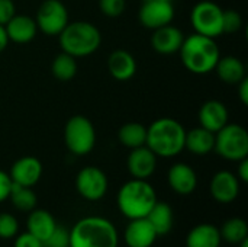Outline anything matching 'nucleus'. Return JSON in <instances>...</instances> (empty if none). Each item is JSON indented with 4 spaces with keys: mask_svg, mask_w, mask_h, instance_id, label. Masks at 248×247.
Wrapping results in <instances>:
<instances>
[{
    "mask_svg": "<svg viewBox=\"0 0 248 247\" xmlns=\"http://www.w3.org/2000/svg\"><path fill=\"white\" fill-rule=\"evenodd\" d=\"M199 122L201 127L218 132L222 127L228 124V109L219 100H208L199 109Z\"/></svg>",
    "mask_w": 248,
    "mask_h": 247,
    "instance_id": "a211bd4d",
    "label": "nucleus"
},
{
    "mask_svg": "<svg viewBox=\"0 0 248 247\" xmlns=\"http://www.w3.org/2000/svg\"><path fill=\"white\" fill-rule=\"evenodd\" d=\"M58 36L62 51L74 58L93 54L102 42L100 31L93 23L84 20L68 22Z\"/></svg>",
    "mask_w": 248,
    "mask_h": 247,
    "instance_id": "39448f33",
    "label": "nucleus"
},
{
    "mask_svg": "<svg viewBox=\"0 0 248 247\" xmlns=\"http://www.w3.org/2000/svg\"><path fill=\"white\" fill-rule=\"evenodd\" d=\"M221 239L230 245H238L248 237V226L243 218H231L219 230Z\"/></svg>",
    "mask_w": 248,
    "mask_h": 247,
    "instance_id": "bb28decb",
    "label": "nucleus"
},
{
    "mask_svg": "<svg viewBox=\"0 0 248 247\" xmlns=\"http://www.w3.org/2000/svg\"><path fill=\"white\" fill-rule=\"evenodd\" d=\"M78 194L87 201H99L106 195L108 178L103 170L94 166L83 167L76 179Z\"/></svg>",
    "mask_w": 248,
    "mask_h": 247,
    "instance_id": "9d476101",
    "label": "nucleus"
},
{
    "mask_svg": "<svg viewBox=\"0 0 248 247\" xmlns=\"http://www.w3.org/2000/svg\"><path fill=\"white\" fill-rule=\"evenodd\" d=\"M240 87H238V95H240V99L244 105H248V79H243L240 83Z\"/></svg>",
    "mask_w": 248,
    "mask_h": 247,
    "instance_id": "4c0bfd02",
    "label": "nucleus"
},
{
    "mask_svg": "<svg viewBox=\"0 0 248 247\" xmlns=\"http://www.w3.org/2000/svg\"><path fill=\"white\" fill-rule=\"evenodd\" d=\"M241 182L247 183L248 182V160L243 159L240 160V166H238V176H237Z\"/></svg>",
    "mask_w": 248,
    "mask_h": 247,
    "instance_id": "e433bc0d",
    "label": "nucleus"
},
{
    "mask_svg": "<svg viewBox=\"0 0 248 247\" xmlns=\"http://www.w3.org/2000/svg\"><path fill=\"white\" fill-rule=\"evenodd\" d=\"M128 247H151L157 239V233L147 218L131 220L124 234Z\"/></svg>",
    "mask_w": 248,
    "mask_h": 247,
    "instance_id": "2eb2a0df",
    "label": "nucleus"
},
{
    "mask_svg": "<svg viewBox=\"0 0 248 247\" xmlns=\"http://www.w3.org/2000/svg\"><path fill=\"white\" fill-rule=\"evenodd\" d=\"M116 202L128 220L145 218L157 202V194L147 181L132 179L119 189Z\"/></svg>",
    "mask_w": 248,
    "mask_h": 247,
    "instance_id": "20e7f679",
    "label": "nucleus"
},
{
    "mask_svg": "<svg viewBox=\"0 0 248 247\" xmlns=\"http://www.w3.org/2000/svg\"><path fill=\"white\" fill-rule=\"evenodd\" d=\"M9 44V38H7V33H6V29L3 25H0V52L4 51V48L7 47Z\"/></svg>",
    "mask_w": 248,
    "mask_h": 247,
    "instance_id": "58836bf2",
    "label": "nucleus"
},
{
    "mask_svg": "<svg viewBox=\"0 0 248 247\" xmlns=\"http://www.w3.org/2000/svg\"><path fill=\"white\" fill-rule=\"evenodd\" d=\"M99 6L105 16L118 17L125 10V0H99Z\"/></svg>",
    "mask_w": 248,
    "mask_h": 247,
    "instance_id": "473e14b6",
    "label": "nucleus"
},
{
    "mask_svg": "<svg viewBox=\"0 0 248 247\" xmlns=\"http://www.w3.org/2000/svg\"><path fill=\"white\" fill-rule=\"evenodd\" d=\"M44 247H70V231H67L62 227H58L54 230V233L42 243Z\"/></svg>",
    "mask_w": 248,
    "mask_h": 247,
    "instance_id": "2f4dec72",
    "label": "nucleus"
},
{
    "mask_svg": "<svg viewBox=\"0 0 248 247\" xmlns=\"http://www.w3.org/2000/svg\"><path fill=\"white\" fill-rule=\"evenodd\" d=\"M51 70H52V74L61 80V82H67V80H71L76 73H77V63H76V58L67 52H61L58 54L54 61H52V66H51Z\"/></svg>",
    "mask_w": 248,
    "mask_h": 247,
    "instance_id": "c85d7f7f",
    "label": "nucleus"
},
{
    "mask_svg": "<svg viewBox=\"0 0 248 247\" xmlns=\"http://www.w3.org/2000/svg\"><path fill=\"white\" fill-rule=\"evenodd\" d=\"M12 179L9 176V173L0 170V202L9 199V194L12 189Z\"/></svg>",
    "mask_w": 248,
    "mask_h": 247,
    "instance_id": "c9c22d12",
    "label": "nucleus"
},
{
    "mask_svg": "<svg viewBox=\"0 0 248 247\" xmlns=\"http://www.w3.org/2000/svg\"><path fill=\"white\" fill-rule=\"evenodd\" d=\"M128 172L132 175L134 179H144L147 181L157 167V156L147 147L141 146L132 148L126 160Z\"/></svg>",
    "mask_w": 248,
    "mask_h": 247,
    "instance_id": "f8f14e48",
    "label": "nucleus"
},
{
    "mask_svg": "<svg viewBox=\"0 0 248 247\" xmlns=\"http://www.w3.org/2000/svg\"><path fill=\"white\" fill-rule=\"evenodd\" d=\"M9 176L13 183L32 188L39 182L42 176V163L32 156L20 157L13 163Z\"/></svg>",
    "mask_w": 248,
    "mask_h": 247,
    "instance_id": "ddd939ff",
    "label": "nucleus"
},
{
    "mask_svg": "<svg viewBox=\"0 0 248 247\" xmlns=\"http://www.w3.org/2000/svg\"><path fill=\"white\" fill-rule=\"evenodd\" d=\"M145 218L150 221V224L155 230L157 236H164V234L170 233V230L173 227V210L166 202L157 201Z\"/></svg>",
    "mask_w": 248,
    "mask_h": 247,
    "instance_id": "393cba45",
    "label": "nucleus"
},
{
    "mask_svg": "<svg viewBox=\"0 0 248 247\" xmlns=\"http://www.w3.org/2000/svg\"><path fill=\"white\" fill-rule=\"evenodd\" d=\"M116 227L103 217H86L70 231V247H118Z\"/></svg>",
    "mask_w": 248,
    "mask_h": 247,
    "instance_id": "7ed1b4c3",
    "label": "nucleus"
},
{
    "mask_svg": "<svg viewBox=\"0 0 248 247\" xmlns=\"http://www.w3.org/2000/svg\"><path fill=\"white\" fill-rule=\"evenodd\" d=\"M215 147V134L203 127H198L186 132L185 148L196 156L209 154Z\"/></svg>",
    "mask_w": 248,
    "mask_h": 247,
    "instance_id": "412c9836",
    "label": "nucleus"
},
{
    "mask_svg": "<svg viewBox=\"0 0 248 247\" xmlns=\"http://www.w3.org/2000/svg\"><path fill=\"white\" fill-rule=\"evenodd\" d=\"M108 68L113 79L125 82L134 77L137 73V61L131 52L125 49H116L108 58Z\"/></svg>",
    "mask_w": 248,
    "mask_h": 247,
    "instance_id": "aec40b11",
    "label": "nucleus"
},
{
    "mask_svg": "<svg viewBox=\"0 0 248 247\" xmlns=\"http://www.w3.org/2000/svg\"><path fill=\"white\" fill-rule=\"evenodd\" d=\"M26 227L31 234H33L36 239H39L44 243L57 229V223L48 211L32 210L31 215L28 217Z\"/></svg>",
    "mask_w": 248,
    "mask_h": 247,
    "instance_id": "4be33fe9",
    "label": "nucleus"
},
{
    "mask_svg": "<svg viewBox=\"0 0 248 247\" xmlns=\"http://www.w3.org/2000/svg\"><path fill=\"white\" fill-rule=\"evenodd\" d=\"M138 17L141 25L150 29H157L171 23L174 7L170 0H144L140 7Z\"/></svg>",
    "mask_w": 248,
    "mask_h": 247,
    "instance_id": "9b49d317",
    "label": "nucleus"
},
{
    "mask_svg": "<svg viewBox=\"0 0 248 247\" xmlns=\"http://www.w3.org/2000/svg\"><path fill=\"white\" fill-rule=\"evenodd\" d=\"M169 185L179 195H190L198 185L195 170L186 163H176L169 170Z\"/></svg>",
    "mask_w": 248,
    "mask_h": 247,
    "instance_id": "f3484780",
    "label": "nucleus"
},
{
    "mask_svg": "<svg viewBox=\"0 0 248 247\" xmlns=\"http://www.w3.org/2000/svg\"><path fill=\"white\" fill-rule=\"evenodd\" d=\"M243 28V17L237 10H224L222 15V29L224 32L232 33V32H238Z\"/></svg>",
    "mask_w": 248,
    "mask_h": 247,
    "instance_id": "7c9ffc66",
    "label": "nucleus"
},
{
    "mask_svg": "<svg viewBox=\"0 0 248 247\" xmlns=\"http://www.w3.org/2000/svg\"><path fill=\"white\" fill-rule=\"evenodd\" d=\"M219 229L212 224H199L186 237V247H219L221 246Z\"/></svg>",
    "mask_w": 248,
    "mask_h": 247,
    "instance_id": "5701e85b",
    "label": "nucleus"
},
{
    "mask_svg": "<svg viewBox=\"0 0 248 247\" xmlns=\"http://www.w3.org/2000/svg\"><path fill=\"white\" fill-rule=\"evenodd\" d=\"M19 230L17 220L7 213L0 214V239H12Z\"/></svg>",
    "mask_w": 248,
    "mask_h": 247,
    "instance_id": "c756f323",
    "label": "nucleus"
},
{
    "mask_svg": "<svg viewBox=\"0 0 248 247\" xmlns=\"http://www.w3.org/2000/svg\"><path fill=\"white\" fill-rule=\"evenodd\" d=\"M238 245H240V247H248V237L247 239H244V240H243L241 243H238Z\"/></svg>",
    "mask_w": 248,
    "mask_h": 247,
    "instance_id": "ea45409f",
    "label": "nucleus"
},
{
    "mask_svg": "<svg viewBox=\"0 0 248 247\" xmlns=\"http://www.w3.org/2000/svg\"><path fill=\"white\" fill-rule=\"evenodd\" d=\"M186 130L173 118H160L147 128L145 146L160 157H174L185 148Z\"/></svg>",
    "mask_w": 248,
    "mask_h": 247,
    "instance_id": "f257e3e1",
    "label": "nucleus"
},
{
    "mask_svg": "<svg viewBox=\"0 0 248 247\" xmlns=\"http://www.w3.org/2000/svg\"><path fill=\"white\" fill-rule=\"evenodd\" d=\"M211 195L221 204H230L237 199L240 194V179L227 170L218 172L211 181Z\"/></svg>",
    "mask_w": 248,
    "mask_h": 247,
    "instance_id": "4468645a",
    "label": "nucleus"
},
{
    "mask_svg": "<svg viewBox=\"0 0 248 247\" xmlns=\"http://www.w3.org/2000/svg\"><path fill=\"white\" fill-rule=\"evenodd\" d=\"M15 247H44L42 242L39 239H36L33 234H31L29 231L20 234L16 237L15 240Z\"/></svg>",
    "mask_w": 248,
    "mask_h": 247,
    "instance_id": "f704fd0d",
    "label": "nucleus"
},
{
    "mask_svg": "<svg viewBox=\"0 0 248 247\" xmlns=\"http://www.w3.org/2000/svg\"><path fill=\"white\" fill-rule=\"evenodd\" d=\"M170 1H171V0H170Z\"/></svg>",
    "mask_w": 248,
    "mask_h": 247,
    "instance_id": "a19ab883",
    "label": "nucleus"
},
{
    "mask_svg": "<svg viewBox=\"0 0 248 247\" xmlns=\"http://www.w3.org/2000/svg\"><path fill=\"white\" fill-rule=\"evenodd\" d=\"M35 22L45 35H60L68 23L67 7L60 0H44L38 7Z\"/></svg>",
    "mask_w": 248,
    "mask_h": 247,
    "instance_id": "1a4fd4ad",
    "label": "nucleus"
},
{
    "mask_svg": "<svg viewBox=\"0 0 248 247\" xmlns=\"http://www.w3.org/2000/svg\"><path fill=\"white\" fill-rule=\"evenodd\" d=\"M119 141L128 148H137L145 146L147 141V127L140 122H128L121 127L118 132Z\"/></svg>",
    "mask_w": 248,
    "mask_h": 247,
    "instance_id": "a878e982",
    "label": "nucleus"
},
{
    "mask_svg": "<svg viewBox=\"0 0 248 247\" xmlns=\"http://www.w3.org/2000/svg\"><path fill=\"white\" fill-rule=\"evenodd\" d=\"M222 15L224 10L211 0H203L195 4L190 13L192 25L196 31V33L217 38L221 33H224L222 29Z\"/></svg>",
    "mask_w": 248,
    "mask_h": 247,
    "instance_id": "6e6552de",
    "label": "nucleus"
},
{
    "mask_svg": "<svg viewBox=\"0 0 248 247\" xmlns=\"http://www.w3.org/2000/svg\"><path fill=\"white\" fill-rule=\"evenodd\" d=\"M217 153L231 162H240L248 156L247 130L237 124H227L215 132Z\"/></svg>",
    "mask_w": 248,
    "mask_h": 247,
    "instance_id": "423d86ee",
    "label": "nucleus"
},
{
    "mask_svg": "<svg viewBox=\"0 0 248 247\" xmlns=\"http://www.w3.org/2000/svg\"><path fill=\"white\" fill-rule=\"evenodd\" d=\"M9 199L20 211H32L36 207V195H35V192L31 188L22 186V185H17V183H12Z\"/></svg>",
    "mask_w": 248,
    "mask_h": 247,
    "instance_id": "cd10ccee",
    "label": "nucleus"
},
{
    "mask_svg": "<svg viewBox=\"0 0 248 247\" xmlns=\"http://www.w3.org/2000/svg\"><path fill=\"white\" fill-rule=\"evenodd\" d=\"M215 70L219 79L228 84H238L243 79H246V66L234 55L219 57Z\"/></svg>",
    "mask_w": 248,
    "mask_h": 247,
    "instance_id": "b1692460",
    "label": "nucleus"
},
{
    "mask_svg": "<svg viewBox=\"0 0 248 247\" xmlns=\"http://www.w3.org/2000/svg\"><path fill=\"white\" fill-rule=\"evenodd\" d=\"M16 15V9L12 0H0V25H6Z\"/></svg>",
    "mask_w": 248,
    "mask_h": 247,
    "instance_id": "72a5a7b5",
    "label": "nucleus"
},
{
    "mask_svg": "<svg viewBox=\"0 0 248 247\" xmlns=\"http://www.w3.org/2000/svg\"><path fill=\"white\" fill-rule=\"evenodd\" d=\"M183 39V32L169 23L154 29V33L151 36V45L160 54H174L180 49Z\"/></svg>",
    "mask_w": 248,
    "mask_h": 247,
    "instance_id": "dca6fc26",
    "label": "nucleus"
},
{
    "mask_svg": "<svg viewBox=\"0 0 248 247\" xmlns=\"http://www.w3.org/2000/svg\"><path fill=\"white\" fill-rule=\"evenodd\" d=\"M179 51L185 67L195 74L211 73L221 57L215 39L201 33L185 38Z\"/></svg>",
    "mask_w": 248,
    "mask_h": 247,
    "instance_id": "f03ea898",
    "label": "nucleus"
},
{
    "mask_svg": "<svg viewBox=\"0 0 248 247\" xmlns=\"http://www.w3.org/2000/svg\"><path fill=\"white\" fill-rule=\"evenodd\" d=\"M67 148L76 156L89 154L96 144V131L92 121L83 115H74L68 119L64 130Z\"/></svg>",
    "mask_w": 248,
    "mask_h": 247,
    "instance_id": "0eeeda50",
    "label": "nucleus"
},
{
    "mask_svg": "<svg viewBox=\"0 0 248 247\" xmlns=\"http://www.w3.org/2000/svg\"><path fill=\"white\" fill-rule=\"evenodd\" d=\"M4 29H6L9 41L17 42V44L31 42L38 32V26H36L35 19L25 16V15H15L4 25Z\"/></svg>",
    "mask_w": 248,
    "mask_h": 247,
    "instance_id": "6ab92c4d",
    "label": "nucleus"
}]
</instances>
